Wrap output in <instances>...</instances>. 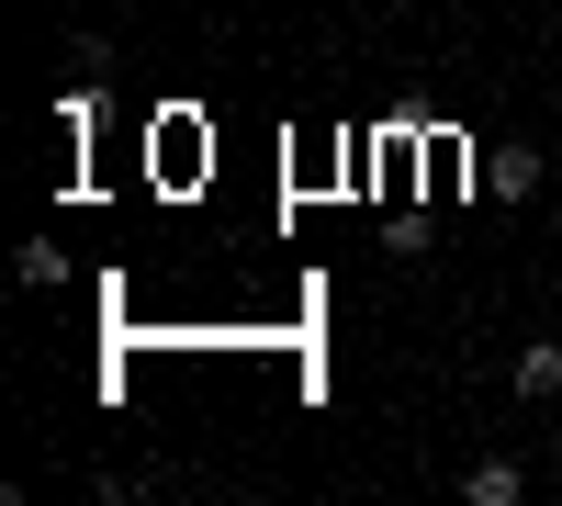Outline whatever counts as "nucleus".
I'll return each mask as SVG.
<instances>
[{
  "label": "nucleus",
  "mask_w": 562,
  "mask_h": 506,
  "mask_svg": "<svg viewBox=\"0 0 562 506\" xmlns=\"http://www.w3.org/2000/svg\"><path fill=\"white\" fill-rule=\"evenodd\" d=\"M461 495H473V506H518V495H529V462H473Z\"/></svg>",
  "instance_id": "f257e3e1"
},
{
  "label": "nucleus",
  "mask_w": 562,
  "mask_h": 506,
  "mask_svg": "<svg viewBox=\"0 0 562 506\" xmlns=\"http://www.w3.org/2000/svg\"><path fill=\"white\" fill-rule=\"evenodd\" d=\"M68 79H79V90H102V79H113V45H102V34H79V45H68Z\"/></svg>",
  "instance_id": "20e7f679"
},
{
  "label": "nucleus",
  "mask_w": 562,
  "mask_h": 506,
  "mask_svg": "<svg viewBox=\"0 0 562 506\" xmlns=\"http://www.w3.org/2000/svg\"><path fill=\"white\" fill-rule=\"evenodd\" d=\"M518 394H562V338H518Z\"/></svg>",
  "instance_id": "f03ea898"
},
{
  "label": "nucleus",
  "mask_w": 562,
  "mask_h": 506,
  "mask_svg": "<svg viewBox=\"0 0 562 506\" xmlns=\"http://www.w3.org/2000/svg\"><path fill=\"white\" fill-rule=\"evenodd\" d=\"M484 180H495L506 203H529V192H540V147H495V169H484Z\"/></svg>",
  "instance_id": "7ed1b4c3"
}]
</instances>
